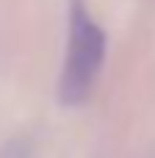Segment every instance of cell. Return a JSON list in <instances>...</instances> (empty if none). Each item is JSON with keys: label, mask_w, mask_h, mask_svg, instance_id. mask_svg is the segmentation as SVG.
<instances>
[{"label": "cell", "mask_w": 155, "mask_h": 158, "mask_svg": "<svg viewBox=\"0 0 155 158\" xmlns=\"http://www.w3.org/2000/svg\"><path fill=\"white\" fill-rule=\"evenodd\" d=\"M105 61V33L89 14V8L80 0H72L69 6V44L67 58L58 78V100L64 106L83 103Z\"/></svg>", "instance_id": "cell-1"}]
</instances>
